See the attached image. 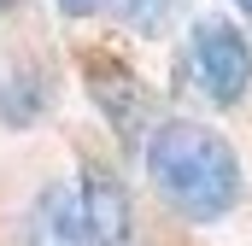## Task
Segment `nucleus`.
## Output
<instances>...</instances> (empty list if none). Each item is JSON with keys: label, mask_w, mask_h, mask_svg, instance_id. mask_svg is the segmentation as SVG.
<instances>
[{"label": "nucleus", "mask_w": 252, "mask_h": 246, "mask_svg": "<svg viewBox=\"0 0 252 246\" xmlns=\"http://www.w3.org/2000/svg\"><path fill=\"white\" fill-rule=\"evenodd\" d=\"M76 199H82V223H88L94 246H129L135 241V199H129L118 170L88 158L82 176H76Z\"/></svg>", "instance_id": "obj_4"}, {"label": "nucleus", "mask_w": 252, "mask_h": 246, "mask_svg": "<svg viewBox=\"0 0 252 246\" xmlns=\"http://www.w3.org/2000/svg\"><path fill=\"white\" fill-rule=\"evenodd\" d=\"M18 6H24V0H0V18H12V12H18Z\"/></svg>", "instance_id": "obj_9"}, {"label": "nucleus", "mask_w": 252, "mask_h": 246, "mask_svg": "<svg viewBox=\"0 0 252 246\" xmlns=\"http://www.w3.org/2000/svg\"><path fill=\"white\" fill-rule=\"evenodd\" d=\"M76 70H82V88H88L94 112L106 118V129H112L124 147H141L147 129L158 123V100H153V88L141 82V70L124 64L118 53H106V47H82V53H76Z\"/></svg>", "instance_id": "obj_3"}, {"label": "nucleus", "mask_w": 252, "mask_h": 246, "mask_svg": "<svg viewBox=\"0 0 252 246\" xmlns=\"http://www.w3.org/2000/svg\"><path fill=\"white\" fill-rule=\"evenodd\" d=\"M24 246H94L88 223H82L76 182H47L30 199V211H24Z\"/></svg>", "instance_id": "obj_5"}, {"label": "nucleus", "mask_w": 252, "mask_h": 246, "mask_svg": "<svg viewBox=\"0 0 252 246\" xmlns=\"http://www.w3.org/2000/svg\"><path fill=\"white\" fill-rule=\"evenodd\" d=\"M141 164H147L153 193L164 199V211L193 229L223 223L247 199V164L235 141L199 118H158L141 141Z\"/></svg>", "instance_id": "obj_1"}, {"label": "nucleus", "mask_w": 252, "mask_h": 246, "mask_svg": "<svg viewBox=\"0 0 252 246\" xmlns=\"http://www.w3.org/2000/svg\"><path fill=\"white\" fill-rule=\"evenodd\" d=\"M176 82H188L193 94L217 112L247 106L252 94V35L229 12H205L188 24V41L176 53Z\"/></svg>", "instance_id": "obj_2"}, {"label": "nucleus", "mask_w": 252, "mask_h": 246, "mask_svg": "<svg viewBox=\"0 0 252 246\" xmlns=\"http://www.w3.org/2000/svg\"><path fill=\"white\" fill-rule=\"evenodd\" d=\"M0 88H6V76H0Z\"/></svg>", "instance_id": "obj_11"}, {"label": "nucleus", "mask_w": 252, "mask_h": 246, "mask_svg": "<svg viewBox=\"0 0 252 246\" xmlns=\"http://www.w3.org/2000/svg\"><path fill=\"white\" fill-rule=\"evenodd\" d=\"M47 100H53L47 76H41V70H24V76H12V82L0 88V118L12 123V129H30V123L47 112Z\"/></svg>", "instance_id": "obj_7"}, {"label": "nucleus", "mask_w": 252, "mask_h": 246, "mask_svg": "<svg viewBox=\"0 0 252 246\" xmlns=\"http://www.w3.org/2000/svg\"><path fill=\"white\" fill-rule=\"evenodd\" d=\"M59 6V18H70V24H82V18H100L106 12V0H53Z\"/></svg>", "instance_id": "obj_8"}, {"label": "nucleus", "mask_w": 252, "mask_h": 246, "mask_svg": "<svg viewBox=\"0 0 252 246\" xmlns=\"http://www.w3.org/2000/svg\"><path fill=\"white\" fill-rule=\"evenodd\" d=\"M235 6H241V18H252V0H235Z\"/></svg>", "instance_id": "obj_10"}, {"label": "nucleus", "mask_w": 252, "mask_h": 246, "mask_svg": "<svg viewBox=\"0 0 252 246\" xmlns=\"http://www.w3.org/2000/svg\"><path fill=\"white\" fill-rule=\"evenodd\" d=\"M106 12H112V24L129 30V35L164 41V35L176 30V18L188 12V0H106Z\"/></svg>", "instance_id": "obj_6"}]
</instances>
